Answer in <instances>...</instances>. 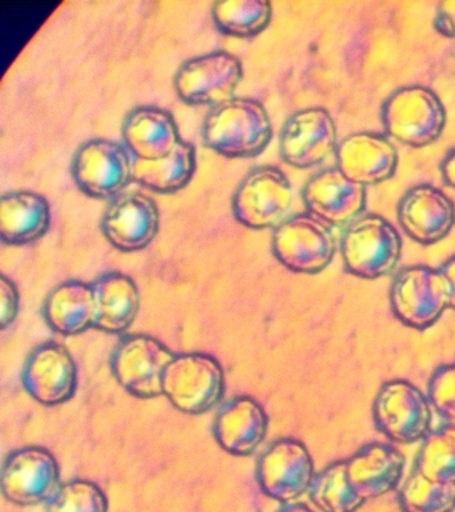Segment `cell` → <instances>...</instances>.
Returning a JSON list of instances; mask_svg holds the SVG:
<instances>
[{
  "label": "cell",
  "mask_w": 455,
  "mask_h": 512,
  "mask_svg": "<svg viewBox=\"0 0 455 512\" xmlns=\"http://www.w3.org/2000/svg\"><path fill=\"white\" fill-rule=\"evenodd\" d=\"M202 138L207 147L226 158H250L269 146L273 123L261 102L235 96L209 112Z\"/></svg>",
  "instance_id": "obj_1"
},
{
  "label": "cell",
  "mask_w": 455,
  "mask_h": 512,
  "mask_svg": "<svg viewBox=\"0 0 455 512\" xmlns=\"http://www.w3.org/2000/svg\"><path fill=\"white\" fill-rule=\"evenodd\" d=\"M341 252L351 274L362 279H379L397 267L402 254V239L385 218L366 214L347 227L342 236Z\"/></svg>",
  "instance_id": "obj_2"
},
{
  "label": "cell",
  "mask_w": 455,
  "mask_h": 512,
  "mask_svg": "<svg viewBox=\"0 0 455 512\" xmlns=\"http://www.w3.org/2000/svg\"><path fill=\"white\" fill-rule=\"evenodd\" d=\"M225 394V372L203 352L175 355L163 375V396L183 414L202 415Z\"/></svg>",
  "instance_id": "obj_3"
},
{
  "label": "cell",
  "mask_w": 455,
  "mask_h": 512,
  "mask_svg": "<svg viewBox=\"0 0 455 512\" xmlns=\"http://www.w3.org/2000/svg\"><path fill=\"white\" fill-rule=\"evenodd\" d=\"M383 126L391 138L411 147H425L442 135L445 106L437 94L422 86L402 87L382 108Z\"/></svg>",
  "instance_id": "obj_4"
},
{
  "label": "cell",
  "mask_w": 455,
  "mask_h": 512,
  "mask_svg": "<svg viewBox=\"0 0 455 512\" xmlns=\"http://www.w3.org/2000/svg\"><path fill=\"white\" fill-rule=\"evenodd\" d=\"M271 248L275 258L290 271L318 274L334 258L335 239L330 224L303 212L274 228Z\"/></svg>",
  "instance_id": "obj_5"
},
{
  "label": "cell",
  "mask_w": 455,
  "mask_h": 512,
  "mask_svg": "<svg viewBox=\"0 0 455 512\" xmlns=\"http://www.w3.org/2000/svg\"><path fill=\"white\" fill-rule=\"evenodd\" d=\"M390 303L402 323L426 330L450 308V284L439 268L407 267L395 276Z\"/></svg>",
  "instance_id": "obj_6"
},
{
  "label": "cell",
  "mask_w": 455,
  "mask_h": 512,
  "mask_svg": "<svg viewBox=\"0 0 455 512\" xmlns=\"http://www.w3.org/2000/svg\"><path fill=\"white\" fill-rule=\"evenodd\" d=\"M242 78V63L237 56L214 51L183 63L175 74L174 87L183 102L214 108L235 98Z\"/></svg>",
  "instance_id": "obj_7"
},
{
  "label": "cell",
  "mask_w": 455,
  "mask_h": 512,
  "mask_svg": "<svg viewBox=\"0 0 455 512\" xmlns=\"http://www.w3.org/2000/svg\"><path fill=\"white\" fill-rule=\"evenodd\" d=\"M293 187L279 168L261 166L251 170L233 196V214L243 226L253 230L277 227L291 203Z\"/></svg>",
  "instance_id": "obj_8"
},
{
  "label": "cell",
  "mask_w": 455,
  "mask_h": 512,
  "mask_svg": "<svg viewBox=\"0 0 455 512\" xmlns=\"http://www.w3.org/2000/svg\"><path fill=\"white\" fill-rule=\"evenodd\" d=\"M174 352L149 335L121 339L111 356V371L129 394L150 399L163 395V375Z\"/></svg>",
  "instance_id": "obj_9"
},
{
  "label": "cell",
  "mask_w": 455,
  "mask_h": 512,
  "mask_svg": "<svg viewBox=\"0 0 455 512\" xmlns=\"http://www.w3.org/2000/svg\"><path fill=\"white\" fill-rule=\"evenodd\" d=\"M373 416L382 434L402 444L426 438L431 424L430 403L406 380L383 384L374 400Z\"/></svg>",
  "instance_id": "obj_10"
},
{
  "label": "cell",
  "mask_w": 455,
  "mask_h": 512,
  "mask_svg": "<svg viewBox=\"0 0 455 512\" xmlns=\"http://www.w3.org/2000/svg\"><path fill=\"white\" fill-rule=\"evenodd\" d=\"M2 494L17 506H38L49 502L59 488V466L46 448L23 447L3 463Z\"/></svg>",
  "instance_id": "obj_11"
},
{
  "label": "cell",
  "mask_w": 455,
  "mask_h": 512,
  "mask_svg": "<svg viewBox=\"0 0 455 512\" xmlns=\"http://www.w3.org/2000/svg\"><path fill=\"white\" fill-rule=\"evenodd\" d=\"M315 476L314 462L305 444L286 438L277 440L261 455L257 480L269 498L293 503L309 492Z\"/></svg>",
  "instance_id": "obj_12"
},
{
  "label": "cell",
  "mask_w": 455,
  "mask_h": 512,
  "mask_svg": "<svg viewBox=\"0 0 455 512\" xmlns=\"http://www.w3.org/2000/svg\"><path fill=\"white\" fill-rule=\"evenodd\" d=\"M71 172L85 194L107 199L118 195L133 179V162L121 144L93 139L78 148Z\"/></svg>",
  "instance_id": "obj_13"
},
{
  "label": "cell",
  "mask_w": 455,
  "mask_h": 512,
  "mask_svg": "<svg viewBox=\"0 0 455 512\" xmlns=\"http://www.w3.org/2000/svg\"><path fill=\"white\" fill-rule=\"evenodd\" d=\"M22 382L26 391L43 406H59L77 391V364L62 344L45 343L27 358Z\"/></svg>",
  "instance_id": "obj_14"
},
{
  "label": "cell",
  "mask_w": 455,
  "mask_h": 512,
  "mask_svg": "<svg viewBox=\"0 0 455 512\" xmlns=\"http://www.w3.org/2000/svg\"><path fill=\"white\" fill-rule=\"evenodd\" d=\"M161 214L154 199L141 192L117 196L106 208L101 230L111 246L125 252L143 250L158 234Z\"/></svg>",
  "instance_id": "obj_15"
},
{
  "label": "cell",
  "mask_w": 455,
  "mask_h": 512,
  "mask_svg": "<svg viewBox=\"0 0 455 512\" xmlns=\"http://www.w3.org/2000/svg\"><path fill=\"white\" fill-rule=\"evenodd\" d=\"M337 144V126L329 111L310 107L295 112L281 134V155L286 163L309 168L322 163Z\"/></svg>",
  "instance_id": "obj_16"
},
{
  "label": "cell",
  "mask_w": 455,
  "mask_h": 512,
  "mask_svg": "<svg viewBox=\"0 0 455 512\" xmlns=\"http://www.w3.org/2000/svg\"><path fill=\"white\" fill-rule=\"evenodd\" d=\"M307 211L330 226H342L359 218L366 204V187L335 168L319 172L303 188Z\"/></svg>",
  "instance_id": "obj_17"
},
{
  "label": "cell",
  "mask_w": 455,
  "mask_h": 512,
  "mask_svg": "<svg viewBox=\"0 0 455 512\" xmlns=\"http://www.w3.org/2000/svg\"><path fill=\"white\" fill-rule=\"evenodd\" d=\"M399 223L415 242L434 244L446 238L455 224V204L441 190L421 184L406 192L398 206Z\"/></svg>",
  "instance_id": "obj_18"
},
{
  "label": "cell",
  "mask_w": 455,
  "mask_h": 512,
  "mask_svg": "<svg viewBox=\"0 0 455 512\" xmlns=\"http://www.w3.org/2000/svg\"><path fill=\"white\" fill-rule=\"evenodd\" d=\"M406 459L395 448L371 443L345 460L346 479L351 492L363 504L386 495L398 486Z\"/></svg>",
  "instance_id": "obj_19"
},
{
  "label": "cell",
  "mask_w": 455,
  "mask_h": 512,
  "mask_svg": "<svg viewBox=\"0 0 455 512\" xmlns=\"http://www.w3.org/2000/svg\"><path fill=\"white\" fill-rule=\"evenodd\" d=\"M398 152L385 136L358 132L347 136L337 148V168L362 186L386 182L397 170Z\"/></svg>",
  "instance_id": "obj_20"
},
{
  "label": "cell",
  "mask_w": 455,
  "mask_h": 512,
  "mask_svg": "<svg viewBox=\"0 0 455 512\" xmlns=\"http://www.w3.org/2000/svg\"><path fill=\"white\" fill-rule=\"evenodd\" d=\"M269 418L261 404L250 396H238L223 404L215 416V440L235 456L253 454L267 434Z\"/></svg>",
  "instance_id": "obj_21"
},
{
  "label": "cell",
  "mask_w": 455,
  "mask_h": 512,
  "mask_svg": "<svg viewBox=\"0 0 455 512\" xmlns=\"http://www.w3.org/2000/svg\"><path fill=\"white\" fill-rule=\"evenodd\" d=\"M122 136L131 154L141 160L161 159L182 140L173 115L155 106H141L129 112Z\"/></svg>",
  "instance_id": "obj_22"
},
{
  "label": "cell",
  "mask_w": 455,
  "mask_h": 512,
  "mask_svg": "<svg viewBox=\"0 0 455 512\" xmlns=\"http://www.w3.org/2000/svg\"><path fill=\"white\" fill-rule=\"evenodd\" d=\"M50 204L34 191L6 192L0 199V238L9 246H26L49 230Z\"/></svg>",
  "instance_id": "obj_23"
},
{
  "label": "cell",
  "mask_w": 455,
  "mask_h": 512,
  "mask_svg": "<svg viewBox=\"0 0 455 512\" xmlns=\"http://www.w3.org/2000/svg\"><path fill=\"white\" fill-rule=\"evenodd\" d=\"M91 286L97 310L94 328L107 334L129 330L141 307V295L134 280L122 272H107L95 279Z\"/></svg>",
  "instance_id": "obj_24"
},
{
  "label": "cell",
  "mask_w": 455,
  "mask_h": 512,
  "mask_svg": "<svg viewBox=\"0 0 455 512\" xmlns=\"http://www.w3.org/2000/svg\"><path fill=\"white\" fill-rule=\"evenodd\" d=\"M95 311L93 286L79 280L59 284L43 306L47 324L62 335L82 334L94 328Z\"/></svg>",
  "instance_id": "obj_25"
},
{
  "label": "cell",
  "mask_w": 455,
  "mask_h": 512,
  "mask_svg": "<svg viewBox=\"0 0 455 512\" xmlns=\"http://www.w3.org/2000/svg\"><path fill=\"white\" fill-rule=\"evenodd\" d=\"M197 154L193 144L181 140L169 155L161 159L133 162V179L150 190L173 194L193 178Z\"/></svg>",
  "instance_id": "obj_26"
},
{
  "label": "cell",
  "mask_w": 455,
  "mask_h": 512,
  "mask_svg": "<svg viewBox=\"0 0 455 512\" xmlns=\"http://www.w3.org/2000/svg\"><path fill=\"white\" fill-rule=\"evenodd\" d=\"M273 7L266 0H223L213 6V19L223 34L249 38L269 27Z\"/></svg>",
  "instance_id": "obj_27"
},
{
  "label": "cell",
  "mask_w": 455,
  "mask_h": 512,
  "mask_svg": "<svg viewBox=\"0 0 455 512\" xmlns=\"http://www.w3.org/2000/svg\"><path fill=\"white\" fill-rule=\"evenodd\" d=\"M309 495L322 512H357L363 506L347 484L345 460L315 474Z\"/></svg>",
  "instance_id": "obj_28"
},
{
  "label": "cell",
  "mask_w": 455,
  "mask_h": 512,
  "mask_svg": "<svg viewBox=\"0 0 455 512\" xmlns=\"http://www.w3.org/2000/svg\"><path fill=\"white\" fill-rule=\"evenodd\" d=\"M403 512H453L455 483L435 482L414 470L399 494Z\"/></svg>",
  "instance_id": "obj_29"
},
{
  "label": "cell",
  "mask_w": 455,
  "mask_h": 512,
  "mask_svg": "<svg viewBox=\"0 0 455 512\" xmlns=\"http://www.w3.org/2000/svg\"><path fill=\"white\" fill-rule=\"evenodd\" d=\"M415 470L435 482L455 483V426L447 424L426 436Z\"/></svg>",
  "instance_id": "obj_30"
},
{
  "label": "cell",
  "mask_w": 455,
  "mask_h": 512,
  "mask_svg": "<svg viewBox=\"0 0 455 512\" xmlns=\"http://www.w3.org/2000/svg\"><path fill=\"white\" fill-rule=\"evenodd\" d=\"M109 500L97 484L75 479L59 486L47 502L46 512H107Z\"/></svg>",
  "instance_id": "obj_31"
},
{
  "label": "cell",
  "mask_w": 455,
  "mask_h": 512,
  "mask_svg": "<svg viewBox=\"0 0 455 512\" xmlns=\"http://www.w3.org/2000/svg\"><path fill=\"white\" fill-rule=\"evenodd\" d=\"M430 403L449 426H455V364L434 372L429 386Z\"/></svg>",
  "instance_id": "obj_32"
},
{
  "label": "cell",
  "mask_w": 455,
  "mask_h": 512,
  "mask_svg": "<svg viewBox=\"0 0 455 512\" xmlns=\"http://www.w3.org/2000/svg\"><path fill=\"white\" fill-rule=\"evenodd\" d=\"M19 311V291L9 276L0 278V328L6 330L17 318Z\"/></svg>",
  "instance_id": "obj_33"
},
{
  "label": "cell",
  "mask_w": 455,
  "mask_h": 512,
  "mask_svg": "<svg viewBox=\"0 0 455 512\" xmlns=\"http://www.w3.org/2000/svg\"><path fill=\"white\" fill-rule=\"evenodd\" d=\"M439 271L442 272L450 284V308L455 310V256L447 260L442 267H439Z\"/></svg>",
  "instance_id": "obj_34"
},
{
  "label": "cell",
  "mask_w": 455,
  "mask_h": 512,
  "mask_svg": "<svg viewBox=\"0 0 455 512\" xmlns=\"http://www.w3.org/2000/svg\"><path fill=\"white\" fill-rule=\"evenodd\" d=\"M443 179L450 187L455 188V150L451 151L442 162Z\"/></svg>",
  "instance_id": "obj_35"
},
{
  "label": "cell",
  "mask_w": 455,
  "mask_h": 512,
  "mask_svg": "<svg viewBox=\"0 0 455 512\" xmlns=\"http://www.w3.org/2000/svg\"><path fill=\"white\" fill-rule=\"evenodd\" d=\"M278 512H314L303 503H287Z\"/></svg>",
  "instance_id": "obj_36"
}]
</instances>
